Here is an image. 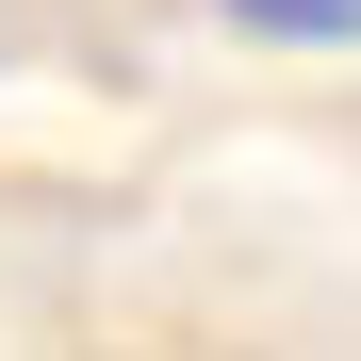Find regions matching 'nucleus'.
<instances>
[{
	"label": "nucleus",
	"instance_id": "f257e3e1",
	"mask_svg": "<svg viewBox=\"0 0 361 361\" xmlns=\"http://www.w3.org/2000/svg\"><path fill=\"white\" fill-rule=\"evenodd\" d=\"M247 33H279V49H361V0H230Z\"/></svg>",
	"mask_w": 361,
	"mask_h": 361
}]
</instances>
